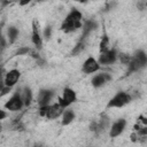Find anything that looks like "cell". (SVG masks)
Here are the masks:
<instances>
[{
    "label": "cell",
    "mask_w": 147,
    "mask_h": 147,
    "mask_svg": "<svg viewBox=\"0 0 147 147\" xmlns=\"http://www.w3.org/2000/svg\"><path fill=\"white\" fill-rule=\"evenodd\" d=\"M61 117H62L61 124L63 126H67V125H69V124H71L74 122V119L76 118V114H75V111L71 108L67 107V108L63 109V113H62Z\"/></svg>",
    "instance_id": "cell-17"
},
{
    "label": "cell",
    "mask_w": 147,
    "mask_h": 147,
    "mask_svg": "<svg viewBox=\"0 0 147 147\" xmlns=\"http://www.w3.org/2000/svg\"><path fill=\"white\" fill-rule=\"evenodd\" d=\"M74 1H76V2H79V3H86L88 0H74Z\"/></svg>",
    "instance_id": "cell-30"
},
{
    "label": "cell",
    "mask_w": 147,
    "mask_h": 147,
    "mask_svg": "<svg viewBox=\"0 0 147 147\" xmlns=\"http://www.w3.org/2000/svg\"><path fill=\"white\" fill-rule=\"evenodd\" d=\"M55 92L53 90H49V88H41L39 92H38V96H37V102H38V106L41 107V106H46V105H49L53 96H54Z\"/></svg>",
    "instance_id": "cell-11"
},
{
    "label": "cell",
    "mask_w": 147,
    "mask_h": 147,
    "mask_svg": "<svg viewBox=\"0 0 147 147\" xmlns=\"http://www.w3.org/2000/svg\"><path fill=\"white\" fill-rule=\"evenodd\" d=\"M83 25V14L77 8H72L61 23L60 29L64 33H70L79 30Z\"/></svg>",
    "instance_id": "cell-1"
},
{
    "label": "cell",
    "mask_w": 147,
    "mask_h": 147,
    "mask_svg": "<svg viewBox=\"0 0 147 147\" xmlns=\"http://www.w3.org/2000/svg\"><path fill=\"white\" fill-rule=\"evenodd\" d=\"M2 28H3V22L0 24V38L2 37Z\"/></svg>",
    "instance_id": "cell-29"
},
{
    "label": "cell",
    "mask_w": 147,
    "mask_h": 147,
    "mask_svg": "<svg viewBox=\"0 0 147 147\" xmlns=\"http://www.w3.org/2000/svg\"><path fill=\"white\" fill-rule=\"evenodd\" d=\"M42 34L39 31V23L37 20L32 21V33H31V41L34 45L36 49H41L42 47Z\"/></svg>",
    "instance_id": "cell-9"
},
{
    "label": "cell",
    "mask_w": 147,
    "mask_h": 147,
    "mask_svg": "<svg viewBox=\"0 0 147 147\" xmlns=\"http://www.w3.org/2000/svg\"><path fill=\"white\" fill-rule=\"evenodd\" d=\"M109 126H110V119L106 115H102L98 122H93L90 125L91 131H93L95 133H103L107 129H109Z\"/></svg>",
    "instance_id": "cell-10"
},
{
    "label": "cell",
    "mask_w": 147,
    "mask_h": 147,
    "mask_svg": "<svg viewBox=\"0 0 147 147\" xmlns=\"http://www.w3.org/2000/svg\"><path fill=\"white\" fill-rule=\"evenodd\" d=\"M111 80V75L110 74H107V72H100V74H96L92 77L91 79V84L93 87L95 88H99V87H102L103 85H106L108 82Z\"/></svg>",
    "instance_id": "cell-13"
},
{
    "label": "cell",
    "mask_w": 147,
    "mask_h": 147,
    "mask_svg": "<svg viewBox=\"0 0 147 147\" xmlns=\"http://www.w3.org/2000/svg\"><path fill=\"white\" fill-rule=\"evenodd\" d=\"M76 100H77L76 91L71 87H64L62 92V96L59 98V103L61 105V107L67 108V107H70L74 102H76Z\"/></svg>",
    "instance_id": "cell-6"
},
{
    "label": "cell",
    "mask_w": 147,
    "mask_h": 147,
    "mask_svg": "<svg viewBox=\"0 0 147 147\" xmlns=\"http://www.w3.org/2000/svg\"><path fill=\"white\" fill-rule=\"evenodd\" d=\"M0 127H1V124H0Z\"/></svg>",
    "instance_id": "cell-33"
},
{
    "label": "cell",
    "mask_w": 147,
    "mask_h": 147,
    "mask_svg": "<svg viewBox=\"0 0 147 147\" xmlns=\"http://www.w3.org/2000/svg\"><path fill=\"white\" fill-rule=\"evenodd\" d=\"M11 91V87H9V86H3V88L0 91V96H2V95H6V94H8L9 92Z\"/></svg>",
    "instance_id": "cell-27"
},
{
    "label": "cell",
    "mask_w": 147,
    "mask_h": 147,
    "mask_svg": "<svg viewBox=\"0 0 147 147\" xmlns=\"http://www.w3.org/2000/svg\"><path fill=\"white\" fill-rule=\"evenodd\" d=\"M5 74H6L5 68H3L2 64H0V91H1V90L3 88V86H5Z\"/></svg>",
    "instance_id": "cell-23"
},
{
    "label": "cell",
    "mask_w": 147,
    "mask_h": 147,
    "mask_svg": "<svg viewBox=\"0 0 147 147\" xmlns=\"http://www.w3.org/2000/svg\"><path fill=\"white\" fill-rule=\"evenodd\" d=\"M110 48V40H109V37L108 34L105 32L100 39V44H99V52L102 53V52H106L107 49Z\"/></svg>",
    "instance_id": "cell-19"
},
{
    "label": "cell",
    "mask_w": 147,
    "mask_h": 147,
    "mask_svg": "<svg viewBox=\"0 0 147 147\" xmlns=\"http://www.w3.org/2000/svg\"><path fill=\"white\" fill-rule=\"evenodd\" d=\"M130 59H131V55H129V54H125V53H119L118 54V60L125 65L130 62Z\"/></svg>",
    "instance_id": "cell-22"
},
{
    "label": "cell",
    "mask_w": 147,
    "mask_h": 147,
    "mask_svg": "<svg viewBox=\"0 0 147 147\" xmlns=\"http://www.w3.org/2000/svg\"><path fill=\"white\" fill-rule=\"evenodd\" d=\"M101 68V65L99 64L98 60L93 56H88L84 62H83V65H82V71L86 75H92L96 71H99Z\"/></svg>",
    "instance_id": "cell-7"
},
{
    "label": "cell",
    "mask_w": 147,
    "mask_h": 147,
    "mask_svg": "<svg viewBox=\"0 0 147 147\" xmlns=\"http://www.w3.org/2000/svg\"><path fill=\"white\" fill-rule=\"evenodd\" d=\"M30 48L29 47H26V46H23V47H20L16 52H15V55H26V54H29L30 53Z\"/></svg>",
    "instance_id": "cell-24"
},
{
    "label": "cell",
    "mask_w": 147,
    "mask_h": 147,
    "mask_svg": "<svg viewBox=\"0 0 147 147\" xmlns=\"http://www.w3.org/2000/svg\"><path fill=\"white\" fill-rule=\"evenodd\" d=\"M132 101V95L127 92L119 91L117 92L107 103V108H122L126 105H129Z\"/></svg>",
    "instance_id": "cell-3"
},
{
    "label": "cell",
    "mask_w": 147,
    "mask_h": 147,
    "mask_svg": "<svg viewBox=\"0 0 147 147\" xmlns=\"http://www.w3.org/2000/svg\"><path fill=\"white\" fill-rule=\"evenodd\" d=\"M137 7H138L139 10H144L146 8V0H138Z\"/></svg>",
    "instance_id": "cell-26"
},
{
    "label": "cell",
    "mask_w": 147,
    "mask_h": 147,
    "mask_svg": "<svg viewBox=\"0 0 147 147\" xmlns=\"http://www.w3.org/2000/svg\"><path fill=\"white\" fill-rule=\"evenodd\" d=\"M23 107H24V103L22 101L20 90H17L5 103V109L9 111H20Z\"/></svg>",
    "instance_id": "cell-4"
},
{
    "label": "cell",
    "mask_w": 147,
    "mask_h": 147,
    "mask_svg": "<svg viewBox=\"0 0 147 147\" xmlns=\"http://www.w3.org/2000/svg\"><path fill=\"white\" fill-rule=\"evenodd\" d=\"M7 116H8V114H7V111L0 108V122H1L2 119H5V118H6Z\"/></svg>",
    "instance_id": "cell-28"
},
{
    "label": "cell",
    "mask_w": 147,
    "mask_h": 147,
    "mask_svg": "<svg viewBox=\"0 0 147 147\" xmlns=\"http://www.w3.org/2000/svg\"><path fill=\"white\" fill-rule=\"evenodd\" d=\"M18 34H20V30L16 26H14V25L9 26L7 29V39H8L9 44H14L17 40Z\"/></svg>",
    "instance_id": "cell-18"
},
{
    "label": "cell",
    "mask_w": 147,
    "mask_h": 147,
    "mask_svg": "<svg viewBox=\"0 0 147 147\" xmlns=\"http://www.w3.org/2000/svg\"><path fill=\"white\" fill-rule=\"evenodd\" d=\"M126 127V119L125 118H118L109 126V136L110 138H116L121 136Z\"/></svg>",
    "instance_id": "cell-8"
},
{
    "label": "cell",
    "mask_w": 147,
    "mask_h": 147,
    "mask_svg": "<svg viewBox=\"0 0 147 147\" xmlns=\"http://www.w3.org/2000/svg\"><path fill=\"white\" fill-rule=\"evenodd\" d=\"M9 1H17V2H18L20 0H9Z\"/></svg>",
    "instance_id": "cell-31"
},
{
    "label": "cell",
    "mask_w": 147,
    "mask_h": 147,
    "mask_svg": "<svg viewBox=\"0 0 147 147\" xmlns=\"http://www.w3.org/2000/svg\"><path fill=\"white\" fill-rule=\"evenodd\" d=\"M37 1H38V2H41V1H44V0H37Z\"/></svg>",
    "instance_id": "cell-32"
},
{
    "label": "cell",
    "mask_w": 147,
    "mask_h": 147,
    "mask_svg": "<svg viewBox=\"0 0 147 147\" xmlns=\"http://www.w3.org/2000/svg\"><path fill=\"white\" fill-rule=\"evenodd\" d=\"M99 28V24L95 20H86L83 22V25H82V29H83V32H82V36H80V40H86L87 36L90 33H92L93 31H95L96 29Z\"/></svg>",
    "instance_id": "cell-12"
},
{
    "label": "cell",
    "mask_w": 147,
    "mask_h": 147,
    "mask_svg": "<svg viewBox=\"0 0 147 147\" xmlns=\"http://www.w3.org/2000/svg\"><path fill=\"white\" fill-rule=\"evenodd\" d=\"M85 40H80L79 39V41L74 46V48L71 49V52H70V55H77V54H80L84 49H85Z\"/></svg>",
    "instance_id": "cell-20"
},
{
    "label": "cell",
    "mask_w": 147,
    "mask_h": 147,
    "mask_svg": "<svg viewBox=\"0 0 147 147\" xmlns=\"http://www.w3.org/2000/svg\"><path fill=\"white\" fill-rule=\"evenodd\" d=\"M118 60V53L115 48H109L106 52H102L99 54L98 62L100 65H109L114 64Z\"/></svg>",
    "instance_id": "cell-5"
},
{
    "label": "cell",
    "mask_w": 147,
    "mask_h": 147,
    "mask_svg": "<svg viewBox=\"0 0 147 147\" xmlns=\"http://www.w3.org/2000/svg\"><path fill=\"white\" fill-rule=\"evenodd\" d=\"M20 94H21L22 101L24 103V107L30 106L33 100V93H32V90L30 88V86H23L22 88H20Z\"/></svg>",
    "instance_id": "cell-16"
},
{
    "label": "cell",
    "mask_w": 147,
    "mask_h": 147,
    "mask_svg": "<svg viewBox=\"0 0 147 147\" xmlns=\"http://www.w3.org/2000/svg\"><path fill=\"white\" fill-rule=\"evenodd\" d=\"M6 47H7V41H6V38L2 36L0 38V55L3 53V51L6 49Z\"/></svg>",
    "instance_id": "cell-25"
},
{
    "label": "cell",
    "mask_w": 147,
    "mask_h": 147,
    "mask_svg": "<svg viewBox=\"0 0 147 147\" xmlns=\"http://www.w3.org/2000/svg\"><path fill=\"white\" fill-rule=\"evenodd\" d=\"M51 36H52V26L51 25H47V26H45V29L42 31V39L49 40L51 39Z\"/></svg>",
    "instance_id": "cell-21"
},
{
    "label": "cell",
    "mask_w": 147,
    "mask_h": 147,
    "mask_svg": "<svg viewBox=\"0 0 147 147\" xmlns=\"http://www.w3.org/2000/svg\"><path fill=\"white\" fill-rule=\"evenodd\" d=\"M21 78V71L18 69H10L5 74V85L13 87Z\"/></svg>",
    "instance_id": "cell-14"
},
{
    "label": "cell",
    "mask_w": 147,
    "mask_h": 147,
    "mask_svg": "<svg viewBox=\"0 0 147 147\" xmlns=\"http://www.w3.org/2000/svg\"><path fill=\"white\" fill-rule=\"evenodd\" d=\"M147 64V54L144 49H137L130 59V62L126 64L127 65V74L137 72L142 70Z\"/></svg>",
    "instance_id": "cell-2"
},
{
    "label": "cell",
    "mask_w": 147,
    "mask_h": 147,
    "mask_svg": "<svg viewBox=\"0 0 147 147\" xmlns=\"http://www.w3.org/2000/svg\"><path fill=\"white\" fill-rule=\"evenodd\" d=\"M63 107H61V105L57 102V103H49L48 107H47V111H46V115L45 117L46 118H49V119H55V118H59L62 113H63Z\"/></svg>",
    "instance_id": "cell-15"
}]
</instances>
